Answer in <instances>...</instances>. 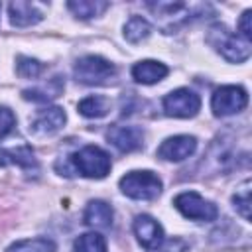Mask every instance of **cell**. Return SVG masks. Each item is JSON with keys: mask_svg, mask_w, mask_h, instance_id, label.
I'll list each match as a JSON object with an SVG mask.
<instances>
[{"mask_svg": "<svg viewBox=\"0 0 252 252\" xmlns=\"http://www.w3.org/2000/svg\"><path fill=\"white\" fill-rule=\"evenodd\" d=\"M6 252H55V242L51 238H26L10 244Z\"/></svg>", "mask_w": 252, "mask_h": 252, "instance_id": "cell-18", "label": "cell"}, {"mask_svg": "<svg viewBox=\"0 0 252 252\" xmlns=\"http://www.w3.org/2000/svg\"><path fill=\"white\" fill-rule=\"evenodd\" d=\"M173 205L175 209L185 217V219H191V220H203V222H209V220H215L217 215H219V209L215 203L203 199L199 193L195 191H185V193H179L175 199H173Z\"/></svg>", "mask_w": 252, "mask_h": 252, "instance_id": "cell-5", "label": "cell"}, {"mask_svg": "<svg viewBox=\"0 0 252 252\" xmlns=\"http://www.w3.org/2000/svg\"><path fill=\"white\" fill-rule=\"evenodd\" d=\"M195 148H197V140L193 136L179 134V136H171L163 140L161 146L158 148V156L167 161H183L195 152Z\"/></svg>", "mask_w": 252, "mask_h": 252, "instance_id": "cell-11", "label": "cell"}, {"mask_svg": "<svg viewBox=\"0 0 252 252\" xmlns=\"http://www.w3.org/2000/svg\"><path fill=\"white\" fill-rule=\"evenodd\" d=\"M134 234L138 242L148 250H158L163 242V228L150 215H138L134 219Z\"/></svg>", "mask_w": 252, "mask_h": 252, "instance_id": "cell-8", "label": "cell"}, {"mask_svg": "<svg viewBox=\"0 0 252 252\" xmlns=\"http://www.w3.org/2000/svg\"><path fill=\"white\" fill-rule=\"evenodd\" d=\"M207 41L230 63H242L250 57V41L240 37L238 33H232L224 26L217 24L209 30Z\"/></svg>", "mask_w": 252, "mask_h": 252, "instance_id": "cell-1", "label": "cell"}, {"mask_svg": "<svg viewBox=\"0 0 252 252\" xmlns=\"http://www.w3.org/2000/svg\"><path fill=\"white\" fill-rule=\"evenodd\" d=\"M8 12H10V22L16 28L33 26L43 18L37 4H32V2H12L8 6Z\"/></svg>", "mask_w": 252, "mask_h": 252, "instance_id": "cell-12", "label": "cell"}, {"mask_svg": "<svg viewBox=\"0 0 252 252\" xmlns=\"http://www.w3.org/2000/svg\"><path fill=\"white\" fill-rule=\"evenodd\" d=\"M120 189L130 199L152 201L161 193V179L152 171H130L120 179Z\"/></svg>", "mask_w": 252, "mask_h": 252, "instance_id": "cell-4", "label": "cell"}, {"mask_svg": "<svg viewBox=\"0 0 252 252\" xmlns=\"http://www.w3.org/2000/svg\"><path fill=\"white\" fill-rule=\"evenodd\" d=\"M150 32H152V26L142 16H132L124 26V37L132 43H138V41L146 39L150 35Z\"/></svg>", "mask_w": 252, "mask_h": 252, "instance_id": "cell-20", "label": "cell"}, {"mask_svg": "<svg viewBox=\"0 0 252 252\" xmlns=\"http://www.w3.org/2000/svg\"><path fill=\"white\" fill-rule=\"evenodd\" d=\"M73 252H106V242L98 232H85L73 242Z\"/></svg>", "mask_w": 252, "mask_h": 252, "instance_id": "cell-21", "label": "cell"}, {"mask_svg": "<svg viewBox=\"0 0 252 252\" xmlns=\"http://www.w3.org/2000/svg\"><path fill=\"white\" fill-rule=\"evenodd\" d=\"M43 65L37 61V59H32V57H18V65H16V71L20 77L24 79H35L39 73H41Z\"/></svg>", "mask_w": 252, "mask_h": 252, "instance_id": "cell-23", "label": "cell"}, {"mask_svg": "<svg viewBox=\"0 0 252 252\" xmlns=\"http://www.w3.org/2000/svg\"><path fill=\"white\" fill-rule=\"evenodd\" d=\"M16 126V116L10 108L0 106V138H6Z\"/></svg>", "mask_w": 252, "mask_h": 252, "instance_id": "cell-24", "label": "cell"}, {"mask_svg": "<svg viewBox=\"0 0 252 252\" xmlns=\"http://www.w3.org/2000/svg\"><path fill=\"white\" fill-rule=\"evenodd\" d=\"M250 18H252V12L250 10H244V14L240 16V22H238V35L248 39L252 37V28H250Z\"/></svg>", "mask_w": 252, "mask_h": 252, "instance_id": "cell-25", "label": "cell"}, {"mask_svg": "<svg viewBox=\"0 0 252 252\" xmlns=\"http://www.w3.org/2000/svg\"><path fill=\"white\" fill-rule=\"evenodd\" d=\"M65 124V110L59 106H49V108H41L33 120L30 122V132L33 136H51L57 130H61V126Z\"/></svg>", "mask_w": 252, "mask_h": 252, "instance_id": "cell-10", "label": "cell"}, {"mask_svg": "<svg viewBox=\"0 0 252 252\" xmlns=\"http://www.w3.org/2000/svg\"><path fill=\"white\" fill-rule=\"evenodd\" d=\"M73 167L83 175L91 179H102L110 171V156L100 150L98 146H85L79 152L71 156Z\"/></svg>", "mask_w": 252, "mask_h": 252, "instance_id": "cell-2", "label": "cell"}, {"mask_svg": "<svg viewBox=\"0 0 252 252\" xmlns=\"http://www.w3.org/2000/svg\"><path fill=\"white\" fill-rule=\"evenodd\" d=\"M67 8L77 16V18H93V16H98L102 14L106 8H108V2H102V0H79V2H67Z\"/></svg>", "mask_w": 252, "mask_h": 252, "instance_id": "cell-19", "label": "cell"}, {"mask_svg": "<svg viewBox=\"0 0 252 252\" xmlns=\"http://www.w3.org/2000/svg\"><path fill=\"white\" fill-rule=\"evenodd\" d=\"M201 108V98L189 89H175L163 96V110L173 118H193Z\"/></svg>", "mask_w": 252, "mask_h": 252, "instance_id": "cell-7", "label": "cell"}, {"mask_svg": "<svg viewBox=\"0 0 252 252\" xmlns=\"http://www.w3.org/2000/svg\"><path fill=\"white\" fill-rule=\"evenodd\" d=\"M61 91H63V81H61V77H55V79H49V83L43 87L26 89L24 98L33 100V102H49V100L57 98L61 94Z\"/></svg>", "mask_w": 252, "mask_h": 252, "instance_id": "cell-16", "label": "cell"}, {"mask_svg": "<svg viewBox=\"0 0 252 252\" xmlns=\"http://www.w3.org/2000/svg\"><path fill=\"white\" fill-rule=\"evenodd\" d=\"M6 163H16V165L26 167V169L37 167V161H35L33 152H32L30 146H18V148H12V150H0V165H6Z\"/></svg>", "mask_w": 252, "mask_h": 252, "instance_id": "cell-15", "label": "cell"}, {"mask_svg": "<svg viewBox=\"0 0 252 252\" xmlns=\"http://www.w3.org/2000/svg\"><path fill=\"white\" fill-rule=\"evenodd\" d=\"M73 73L83 85H106L114 79L116 67L100 55H85L77 61Z\"/></svg>", "mask_w": 252, "mask_h": 252, "instance_id": "cell-3", "label": "cell"}, {"mask_svg": "<svg viewBox=\"0 0 252 252\" xmlns=\"http://www.w3.org/2000/svg\"><path fill=\"white\" fill-rule=\"evenodd\" d=\"M106 138L122 154L134 152V150L142 148V144H144V132L138 126H122V124H116V126H112L106 132Z\"/></svg>", "mask_w": 252, "mask_h": 252, "instance_id": "cell-9", "label": "cell"}, {"mask_svg": "<svg viewBox=\"0 0 252 252\" xmlns=\"http://www.w3.org/2000/svg\"><path fill=\"white\" fill-rule=\"evenodd\" d=\"M167 73H169V69L163 63L154 61V59H144V61H140L132 67L134 81H138L142 85H154V83L161 81Z\"/></svg>", "mask_w": 252, "mask_h": 252, "instance_id": "cell-13", "label": "cell"}, {"mask_svg": "<svg viewBox=\"0 0 252 252\" xmlns=\"http://www.w3.org/2000/svg\"><path fill=\"white\" fill-rule=\"evenodd\" d=\"M85 222L93 228H106L112 222V207L106 201H89L85 209Z\"/></svg>", "mask_w": 252, "mask_h": 252, "instance_id": "cell-14", "label": "cell"}, {"mask_svg": "<svg viewBox=\"0 0 252 252\" xmlns=\"http://www.w3.org/2000/svg\"><path fill=\"white\" fill-rule=\"evenodd\" d=\"M246 104H248V94L242 87H236V85H226V87L217 89L211 98V108H213L215 116L236 114V112L244 110Z\"/></svg>", "mask_w": 252, "mask_h": 252, "instance_id": "cell-6", "label": "cell"}, {"mask_svg": "<svg viewBox=\"0 0 252 252\" xmlns=\"http://www.w3.org/2000/svg\"><path fill=\"white\" fill-rule=\"evenodd\" d=\"M234 209L244 217V220H250V181H246L232 197Z\"/></svg>", "mask_w": 252, "mask_h": 252, "instance_id": "cell-22", "label": "cell"}, {"mask_svg": "<svg viewBox=\"0 0 252 252\" xmlns=\"http://www.w3.org/2000/svg\"><path fill=\"white\" fill-rule=\"evenodd\" d=\"M77 110L87 118H100L110 110V100L100 94L87 96L77 104Z\"/></svg>", "mask_w": 252, "mask_h": 252, "instance_id": "cell-17", "label": "cell"}]
</instances>
